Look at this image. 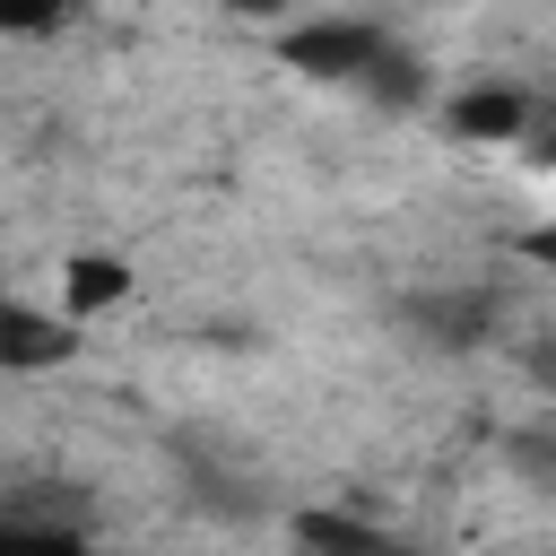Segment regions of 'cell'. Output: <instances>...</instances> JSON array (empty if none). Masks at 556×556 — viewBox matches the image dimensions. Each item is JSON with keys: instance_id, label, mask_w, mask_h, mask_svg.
I'll list each match as a JSON object with an SVG mask.
<instances>
[{"instance_id": "obj_4", "label": "cell", "mask_w": 556, "mask_h": 556, "mask_svg": "<svg viewBox=\"0 0 556 556\" xmlns=\"http://www.w3.org/2000/svg\"><path fill=\"white\" fill-rule=\"evenodd\" d=\"M443 130H452V139H530V96L504 87V78H495V87L478 78V87H460V96L443 104Z\"/></svg>"}, {"instance_id": "obj_11", "label": "cell", "mask_w": 556, "mask_h": 556, "mask_svg": "<svg viewBox=\"0 0 556 556\" xmlns=\"http://www.w3.org/2000/svg\"><path fill=\"white\" fill-rule=\"evenodd\" d=\"M530 156H539V174H556V122H547V130L530 139Z\"/></svg>"}, {"instance_id": "obj_12", "label": "cell", "mask_w": 556, "mask_h": 556, "mask_svg": "<svg viewBox=\"0 0 556 556\" xmlns=\"http://www.w3.org/2000/svg\"><path fill=\"white\" fill-rule=\"evenodd\" d=\"M287 556H304V547H287Z\"/></svg>"}, {"instance_id": "obj_9", "label": "cell", "mask_w": 556, "mask_h": 556, "mask_svg": "<svg viewBox=\"0 0 556 556\" xmlns=\"http://www.w3.org/2000/svg\"><path fill=\"white\" fill-rule=\"evenodd\" d=\"M530 382H539V391H556V339H539V348H530Z\"/></svg>"}, {"instance_id": "obj_5", "label": "cell", "mask_w": 556, "mask_h": 556, "mask_svg": "<svg viewBox=\"0 0 556 556\" xmlns=\"http://www.w3.org/2000/svg\"><path fill=\"white\" fill-rule=\"evenodd\" d=\"M130 295V261H113V252H70L61 261V313L78 321V313H104V304H122Z\"/></svg>"}, {"instance_id": "obj_3", "label": "cell", "mask_w": 556, "mask_h": 556, "mask_svg": "<svg viewBox=\"0 0 556 556\" xmlns=\"http://www.w3.org/2000/svg\"><path fill=\"white\" fill-rule=\"evenodd\" d=\"M70 348H78V321H70V313H43V304H26V295L0 304V365H9V374H43V365H61Z\"/></svg>"}, {"instance_id": "obj_7", "label": "cell", "mask_w": 556, "mask_h": 556, "mask_svg": "<svg viewBox=\"0 0 556 556\" xmlns=\"http://www.w3.org/2000/svg\"><path fill=\"white\" fill-rule=\"evenodd\" d=\"M504 469H513L530 495H556V408H539V417H521V426L504 434Z\"/></svg>"}, {"instance_id": "obj_10", "label": "cell", "mask_w": 556, "mask_h": 556, "mask_svg": "<svg viewBox=\"0 0 556 556\" xmlns=\"http://www.w3.org/2000/svg\"><path fill=\"white\" fill-rule=\"evenodd\" d=\"M521 252H530V261H547V269H556V226H539V235H521Z\"/></svg>"}, {"instance_id": "obj_6", "label": "cell", "mask_w": 556, "mask_h": 556, "mask_svg": "<svg viewBox=\"0 0 556 556\" xmlns=\"http://www.w3.org/2000/svg\"><path fill=\"white\" fill-rule=\"evenodd\" d=\"M295 547H304V556H408L400 539H382V530L356 521V513H295Z\"/></svg>"}, {"instance_id": "obj_1", "label": "cell", "mask_w": 556, "mask_h": 556, "mask_svg": "<svg viewBox=\"0 0 556 556\" xmlns=\"http://www.w3.org/2000/svg\"><path fill=\"white\" fill-rule=\"evenodd\" d=\"M278 61L304 70V78L356 87V96H374V104H391V113L426 104V70L400 52V35H391L382 17H304V26L278 35Z\"/></svg>"}, {"instance_id": "obj_2", "label": "cell", "mask_w": 556, "mask_h": 556, "mask_svg": "<svg viewBox=\"0 0 556 556\" xmlns=\"http://www.w3.org/2000/svg\"><path fill=\"white\" fill-rule=\"evenodd\" d=\"M400 321L417 330V348L469 356V348H486V339L504 330V304H495V287H417V295L400 304Z\"/></svg>"}, {"instance_id": "obj_8", "label": "cell", "mask_w": 556, "mask_h": 556, "mask_svg": "<svg viewBox=\"0 0 556 556\" xmlns=\"http://www.w3.org/2000/svg\"><path fill=\"white\" fill-rule=\"evenodd\" d=\"M0 556H87V530H70V521H35V513H9V521H0Z\"/></svg>"}]
</instances>
